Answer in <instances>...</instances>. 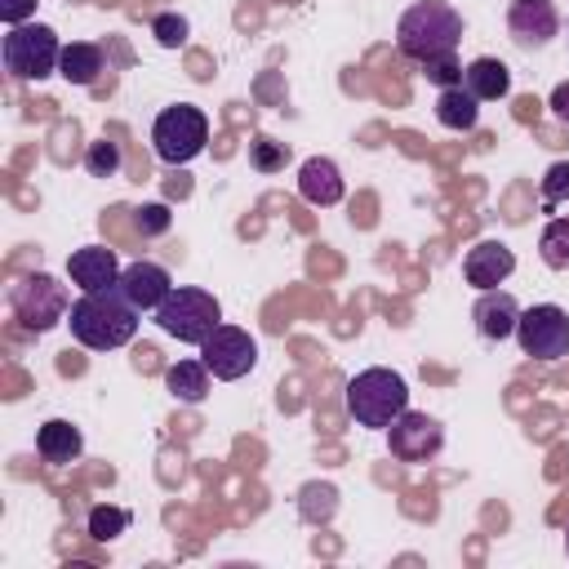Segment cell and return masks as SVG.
<instances>
[{
    "label": "cell",
    "instance_id": "6da1fadb",
    "mask_svg": "<svg viewBox=\"0 0 569 569\" xmlns=\"http://www.w3.org/2000/svg\"><path fill=\"white\" fill-rule=\"evenodd\" d=\"M458 44H462V13L445 0H418L396 22V49L422 71L436 62H453Z\"/></svg>",
    "mask_w": 569,
    "mask_h": 569
},
{
    "label": "cell",
    "instance_id": "7a4b0ae2",
    "mask_svg": "<svg viewBox=\"0 0 569 569\" xmlns=\"http://www.w3.org/2000/svg\"><path fill=\"white\" fill-rule=\"evenodd\" d=\"M67 325H71V338L89 351H116L124 347L133 333H138V307L124 298L120 284H107V289H93V293H80L67 311Z\"/></svg>",
    "mask_w": 569,
    "mask_h": 569
},
{
    "label": "cell",
    "instance_id": "3957f363",
    "mask_svg": "<svg viewBox=\"0 0 569 569\" xmlns=\"http://www.w3.org/2000/svg\"><path fill=\"white\" fill-rule=\"evenodd\" d=\"M409 409V387L400 373L373 365V369H360L351 382H347V413L360 422V427H391L400 413Z\"/></svg>",
    "mask_w": 569,
    "mask_h": 569
},
{
    "label": "cell",
    "instance_id": "277c9868",
    "mask_svg": "<svg viewBox=\"0 0 569 569\" xmlns=\"http://www.w3.org/2000/svg\"><path fill=\"white\" fill-rule=\"evenodd\" d=\"M156 325L178 338V342H204L218 325H222V307L209 289H191V284H173L169 298L156 307Z\"/></svg>",
    "mask_w": 569,
    "mask_h": 569
},
{
    "label": "cell",
    "instance_id": "5b68a950",
    "mask_svg": "<svg viewBox=\"0 0 569 569\" xmlns=\"http://www.w3.org/2000/svg\"><path fill=\"white\" fill-rule=\"evenodd\" d=\"M204 142H209V120H204V111L191 107V102L164 107V111L156 116V124H151V147H156V156H160L164 164H187V160H196V156L204 151Z\"/></svg>",
    "mask_w": 569,
    "mask_h": 569
},
{
    "label": "cell",
    "instance_id": "8992f818",
    "mask_svg": "<svg viewBox=\"0 0 569 569\" xmlns=\"http://www.w3.org/2000/svg\"><path fill=\"white\" fill-rule=\"evenodd\" d=\"M0 53H4V71L9 76H18V80H44L49 71H58L62 44H58V31L53 27L22 22V27H9Z\"/></svg>",
    "mask_w": 569,
    "mask_h": 569
},
{
    "label": "cell",
    "instance_id": "52a82bcc",
    "mask_svg": "<svg viewBox=\"0 0 569 569\" xmlns=\"http://www.w3.org/2000/svg\"><path fill=\"white\" fill-rule=\"evenodd\" d=\"M9 307H13V316H18L31 333H49L53 325H62V320H67L71 298H67V284H62V280H53V276L36 271V276H22V280L13 284Z\"/></svg>",
    "mask_w": 569,
    "mask_h": 569
},
{
    "label": "cell",
    "instance_id": "ba28073f",
    "mask_svg": "<svg viewBox=\"0 0 569 569\" xmlns=\"http://www.w3.org/2000/svg\"><path fill=\"white\" fill-rule=\"evenodd\" d=\"M516 342L533 360H560V356H569V311L556 307V302L525 307L520 320H516Z\"/></svg>",
    "mask_w": 569,
    "mask_h": 569
},
{
    "label": "cell",
    "instance_id": "9c48e42d",
    "mask_svg": "<svg viewBox=\"0 0 569 569\" xmlns=\"http://www.w3.org/2000/svg\"><path fill=\"white\" fill-rule=\"evenodd\" d=\"M200 360H204V369H209L213 378L236 382V378H244V373L258 365V342H253L240 325H218V329L200 342Z\"/></svg>",
    "mask_w": 569,
    "mask_h": 569
},
{
    "label": "cell",
    "instance_id": "30bf717a",
    "mask_svg": "<svg viewBox=\"0 0 569 569\" xmlns=\"http://www.w3.org/2000/svg\"><path fill=\"white\" fill-rule=\"evenodd\" d=\"M445 445V427L431 418V413H418V409H405L391 427H387V449L391 458L400 462H427L436 458Z\"/></svg>",
    "mask_w": 569,
    "mask_h": 569
},
{
    "label": "cell",
    "instance_id": "8fae6325",
    "mask_svg": "<svg viewBox=\"0 0 569 569\" xmlns=\"http://www.w3.org/2000/svg\"><path fill=\"white\" fill-rule=\"evenodd\" d=\"M507 27H511V40L520 49H542L560 31V18H556V4L551 0H511Z\"/></svg>",
    "mask_w": 569,
    "mask_h": 569
},
{
    "label": "cell",
    "instance_id": "7c38bea8",
    "mask_svg": "<svg viewBox=\"0 0 569 569\" xmlns=\"http://www.w3.org/2000/svg\"><path fill=\"white\" fill-rule=\"evenodd\" d=\"M511 271H516V253H511L502 240H480V244L467 249V258H462V276H467V284H476L480 293H485V289H498Z\"/></svg>",
    "mask_w": 569,
    "mask_h": 569
},
{
    "label": "cell",
    "instance_id": "4fadbf2b",
    "mask_svg": "<svg viewBox=\"0 0 569 569\" xmlns=\"http://www.w3.org/2000/svg\"><path fill=\"white\" fill-rule=\"evenodd\" d=\"M116 284L124 289V298H129L138 311H156V307L169 298V289H173V280H169V271H164L160 262H129Z\"/></svg>",
    "mask_w": 569,
    "mask_h": 569
},
{
    "label": "cell",
    "instance_id": "5bb4252c",
    "mask_svg": "<svg viewBox=\"0 0 569 569\" xmlns=\"http://www.w3.org/2000/svg\"><path fill=\"white\" fill-rule=\"evenodd\" d=\"M120 271H124V267L116 262V253H111L107 244H84V249H76V253L67 258V276H71V284H80L84 293L116 284Z\"/></svg>",
    "mask_w": 569,
    "mask_h": 569
},
{
    "label": "cell",
    "instance_id": "9a60e30c",
    "mask_svg": "<svg viewBox=\"0 0 569 569\" xmlns=\"http://www.w3.org/2000/svg\"><path fill=\"white\" fill-rule=\"evenodd\" d=\"M471 320H476V333L489 338V342H502L516 333V320H520V302L502 289H485L480 302L471 307Z\"/></svg>",
    "mask_w": 569,
    "mask_h": 569
},
{
    "label": "cell",
    "instance_id": "2e32d148",
    "mask_svg": "<svg viewBox=\"0 0 569 569\" xmlns=\"http://www.w3.org/2000/svg\"><path fill=\"white\" fill-rule=\"evenodd\" d=\"M298 196L307 204H320V209L338 204L342 200V173H338V164L325 160V156L302 160V169H298Z\"/></svg>",
    "mask_w": 569,
    "mask_h": 569
},
{
    "label": "cell",
    "instance_id": "e0dca14e",
    "mask_svg": "<svg viewBox=\"0 0 569 569\" xmlns=\"http://www.w3.org/2000/svg\"><path fill=\"white\" fill-rule=\"evenodd\" d=\"M462 89H467L476 102L507 98V93H511V71H507V62H498V58H476V62L462 67Z\"/></svg>",
    "mask_w": 569,
    "mask_h": 569
},
{
    "label": "cell",
    "instance_id": "ac0fdd59",
    "mask_svg": "<svg viewBox=\"0 0 569 569\" xmlns=\"http://www.w3.org/2000/svg\"><path fill=\"white\" fill-rule=\"evenodd\" d=\"M36 449H40L44 462L62 467V462H76V458H80L84 440H80V431H76L67 418H49V422L36 431Z\"/></svg>",
    "mask_w": 569,
    "mask_h": 569
},
{
    "label": "cell",
    "instance_id": "d6986e66",
    "mask_svg": "<svg viewBox=\"0 0 569 569\" xmlns=\"http://www.w3.org/2000/svg\"><path fill=\"white\" fill-rule=\"evenodd\" d=\"M436 120H440L445 129H453V133H467V129H476V120H480V102H476L462 84H449V89L436 93Z\"/></svg>",
    "mask_w": 569,
    "mask_h": 569
},
{
    "label": "cell",
    "instance_id": "ffe728a7",
    "mask_svg": "<svg viewBox=\"0 0 569 569\" xmlns=\"http://www.w3.org/2000/svg\"><path fill=\"white\" fill-rule=\"evenodd\" d=\"M164 387H169L173 400L200 405L209 396V369H204V360H178V365H169L164 369Z\"/></svg>",
    "mask_w": 569,
    "mask_h": 569
},
{
    "label": "cell",
    "instance_id": "44dd1931",
    "mask_svg": "<svg viewBox=\"0 0 569 569\" xmlns=\"http://www.w3.org/2000/svg\"><path fill=\"white\" fill-rule=\"evenodd\" d=\"M58 71H62V80H71V84H93L98 71H102V49H98V44H84V40L62 44Z\"/></svg>",
    "mask_w": 569,
    "mask_h": 569
},
{
    "label": "cell",
    "instance_id": "7402d4cb",
    "mask_svg": "<svg viewBox=\"0 0 569 569\" xmlns=\"http://www.w3.org/2000/svg\"><path fill=\"white\" fill-rule=\"evenodd\" d=\"M333 511H338V489H333V485L311 480V485L298 493V516H302L307 525H325V520H333Z\"/></svg>",
    "mask_w": 569,
    "mask_h": 569
},
{
    "label": "cell",
    "instance_id": "603a6c76",
    "mask_svg": "<svg viewBox=\"0 0 569 569\" xmlns=\"http://www.w3.org/2000/svg\"><path fill=\"white\" fill-rule=\"evenodd\" d=\"M538 253L551 271H569V218H551L538 236Z\"/></svg>",
    "mask_w": 569,
    "mask_h": 569
},
{
    "label": "cell",
    "instance_id": "cb8c5ba5",
    "mask_svg": "<svg viewBox=\"0 0 569 569\" xmlns=\"http://www.w3.org/2000/svg\"><path fill=\"white\" fill-rule=\"evenodd\" d=\"M129 529V511L124 507H93L89 511V538H98V542H111V538H120Z\"/></svg>",
    "mask_w": 569,
    "mask_h": 569
},
{
    "label": "cell",
    "instance_id": "d4e9b609",
    "mask_svg": "<svg viewBox=\"0 0 569 569\" xmlns=\"http://www.w3.org/2000/svg\"><path fill=\"white\" fill-rule=\"evenodd\" d=\"M84 169H89L93 178H111V173L120 169V142H111V138L89 142V151H84Z\"/></svg>",
    "mask_w": 569,
    "mask_h": 569
},
{
    "label": "cell",
    "instance_id": "484cf974",
    "mask_svg": "<svg viewBox=\"0 0 569 569\" xmlns=\"http://www.w3.org/2000/svg\"><path fill=\"white\" fill-rule=\"evenodd\" d=\"M560 200H569V160H560V164H551L542 173V204L556 209Z\"/></svg>",
    "mask_w": 569,
    "mask_h": 569
},
{
    "label": "cell",
    "instance_id": "4316f807",
    "mask_svg": "<svg viewBox=\"0 0 569 569\" xmlns=\"http://www.w3.org/2000/svg\"><path fill=\"white\" fill-rule=\"evenodd\" d=\"M151 36H156L164 49H182V44H187V18H178V13H160V18L151 22Z\"/></svg>",
    "mask_w": 569,
    "mask_h": 569
},
{
    "label": "cell",
    "instance_id": "83f0119b",
    "mask_svg": "<svg viewBox=\"0 0 569 569\" xmlns=\"http://www.w3.org/2000/svg\"><path fill=\"white\" fill-rule=\"evenodd\" d=\"M284 156H289V147H284V142H271V138H258V142L249 147V160H253V169H262V173H276V169L284 164Z\"/></svg>",
    "mask_w": 569,
    "mask_h": 569
},
{
    "label": "cell",
    "instance_id": "f1b7e54d",
    "mask_svg": "<svg viewBox=\"0 0 569 569\" xmlns=\"http://www.w3.org/2000/svg\"><path fill=\"white\" fill-rule=\"evenodd\" d=\"M169 222H173V213H169V204H142L138 213H133V227L142 231V236H164L169 231Z\"/></svg>",
    "mask_w": 569,
    "mask_h": 569
},
{
    "label": "cell",
    "instance_id": "f546056e",
    "mask_svg": "<svg viewBox=\"0 0 569 569\" xmlns=\"http://www.w3.org/2000/svg\"><path fill=\"white\" fill-rule=\"evenodd\" d=\"M31 13H36V0H0V18L9 27H22Z\"/></svg>",
    "mask_w": 569,
    "mask_h": 569
},
{
    "label": "cell",
    "instance_id": "4dcf8cb0",
    "mask_svg": "<svg viewBox=\"0 0 569 569\" xmlns=\"http://www.w3.org/2000/svg\"><path fill=\"white\" fill-rule=\"evenodd\" d=\"M551 111H556V120H565L569 124V80H560L556 89H551V102H547Z\"/></svg>",
    "mask_w": 569,
    "mask_h": 569
},
{
    "label": "cell",
    "instance_id": "1f68e13d",
    "mask_svg": "<svg viewBox=\"0 0 569 569\" xmlns=\"http://www.w3.org/2000/svg\"><path fill=\"white\" fill-rule=\"evenodd\" d=\"M565 551H569V533H565Z\"/></svg>",
    "mask_w": 569,
    "mask_h": 569
}]
</instances>
